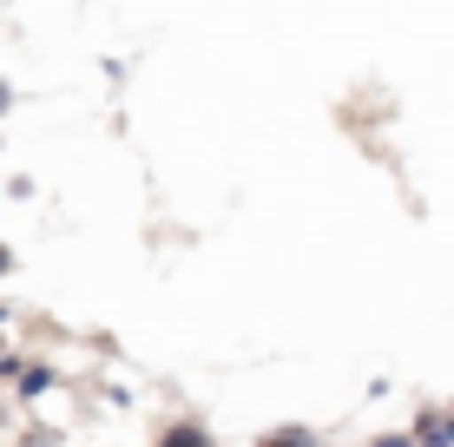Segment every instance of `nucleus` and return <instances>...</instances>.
<instances>
[{"label": "nucleus", "instance_id": "nucleus-1", "mask_svg": "<svg viewBox=\"0 0 454 447\" xmlns=\"http://www.w3.org/2000/svg\"><path fill=\"white\" fill-rule=\"evenodd\" d=\"M409 435L421 447H454V408L442 402H428V408H415V421H409Z\"/></svg>", "mask_w": 454, "mask_h": 447}, {"label": "nucleus", "instance_id": "nucleus-2", "mask_svg": "<svg viewBox=\"0 0 454 447\" xmlns=\"http://www.w3.org/2000/svg\"><path fill=\"white\" fill-rule=\"evenodd\" d=\"M159 447H217V435L198 421V414H178V421L159 428Z\"/></svg>", "mask_w": 454, "mask_h": 447}, {"label": "nucleus", "instance_id": "nucleus-3", "mask_svg": "<svg viewBox=\"0 0 454 447\" xmlns=\"http://www.w3.org/2000/svg\"><path fill=\"white\" fill-rule=\"evenodd\" d=\"M53 389H59V368L40 362V356H27L20 381H13V395H20V402H40V395H53Z\"/></svg>", "mask_w": 454, "mask_h": 447}, {"label": "nucleus", "instance_id": "nucleus-4", "mask_svg": "<svg viewBox=\"0 0 454 447\" xmlns=\"http://www.w3.org/2000/svg\"><path fill=\"white\" fill-rule=\"evenodd\" d=\"M257 447H323V435L309 421H277V428H263Z\"/></svg>", "mask_w": 454, "mask_h": 447}, {"label": "nucleus", "instance_id": "nucleus-5", "mask_svg": "<svg viewBox=\"0 0 454 447\" xmlns=\"http://www.w3.org/2000/svg\"><path fill=\"white\" fill-rule=\"evenodd\" d=\"M369 447H421L409 428H382V435H369Z\"/></svg>", "mask_w": 454, "mask_h": 447}, {"label": "nucleus", "instance_id": "nucleus-6", "mask_svg": "<svg viewBox=\"0 0 454 447\" xmlns=\"http://www.w3.org/2000/svg\"><path fill=\"white\" fill-rule=\"evenodd\" d=\"M20 447H59V428H27Z\"/></svg>", "mask_w": 454, "mask_h": 447}, {"label": "nucleus", "instance_id": "nucleus-7", "mask_svg": "<svg viewBox=\"0 0 454 447\" xmlns=\"http://www.w3.org/2000/svg\"><path fill=\"white\" fill-rule=\"evenodd\" d=\"M13 264H20V257H13V243H0V283L13 276Z\"/></svg>", "mask_w": 454, "mask_h": 447}, {"label": "nucleus", "instance_id": "nucleus-8", "mask_svg": "<svg viewBox=\"0 0 454 447\" xmlns=\"http://www.w3.org/2000/svg\"><path fill=\"white\" fill-rule=\"evenodd\" d=\"M7 112H13V86L0 80V119H7Z\"/></svg>", "mask_w": 454, "mask_h": 447}, {"label": "nucleus", "instance_id": "nucleus-9", "mask_svg": "<svg viewBox=\"0 0 454 447\" xmlns=\"http://www.w3.org/2000/svg\"><path fill=\"white\" fill-rule=\"evenodd\" d=\"M0 435H7V402H0Z\"/></svg>", "mask_w": 454, "mask_h": 447}, {"label": "nucleus", "instance_id": "nucleus-10", "mask_svg": "<svg viewBox=\"0 0 454 447\" xmlns=\"http://www.w3.org/2000/svg\"><path fill=\"white\" fill-rule=\"evenodd\" d=\"M0 362H7V335H0Z\"/></svg>", "mask_w": 454, "mask_h": 447}]
</instances>
